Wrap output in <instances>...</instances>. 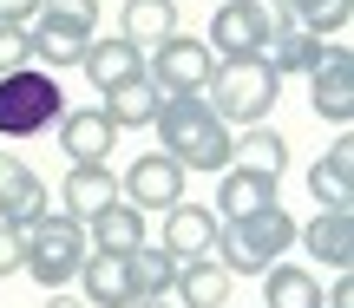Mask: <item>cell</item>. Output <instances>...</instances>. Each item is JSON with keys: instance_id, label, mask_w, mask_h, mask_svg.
Listing matches in <instances>:
<instances>
[{"instance_id": "4316f807", "label": "cell", "mask_w": 354, "mask_h": 308, "mask_svg": "<svg viewBox=\"0 0 354 308\" xmlns=\"http://www.w3.org/2000/svg\"><path fill=\"white\" fill-rule=\"evenodd\" d=\"M230 151H236L250 171H269V177L289 171V144H282V131H269V125H243L236 138H230Z\"/></svg>"}, {"instance_id": "cb8c5ba5", "label": "cell", "mask_w": 354, "mask_h": 308, "mask_svg": "<svg viewBox=\"0 0 354 308\" xmlns=\"http://www.w3.org/2000/svg\"><path fill=\"white\" fill-rule=\"evenodd\" d=\"M230 282H236V276L230 269H216L210 256H197V262H177V302L184 308H230Z\"/></svg>"}, {"instance_id": "d4e9b609", "label": "cell", "mask_w": 354, "mask_h": 308, "mask_svg": "<svg viewBox=\"0 0 354 308\" xmlns=\"http://www.w3.org/2000/svg\"><path fill=\"white\" fill-rule=\"evenodd\" d=\"M79 302H86V308H125V302H131V289H125V262L92 249V256L79 262Z\"/></svg>"}, {"instance_id": "8992f818", "label": "cell", "mask_w": 354, "mask_h": 308, "mask_svg": "<svg viewBox=\"0 0 354 308\" xmlns=\"http://www.w3.org/2000/svg\"><path fill=\"white\" fill-rule=\"evenodd\" d=\"M66 112V92L53 73H39V66H20V73L0 79V138H39V131H53Z\"/></svg>"}, {"instance_id": "e0dca14e", "label": "cell", "mask_w": 354, "mask_h": 308, "mask_svg": "<svg viewBox=\"0 0 354 308\" xmlns=\"http://www.w3.org/2000/svg\"><path fill=\"white\" fill-rule=\"evenodd\" d=\"M308 197H315L322 210H354V138L348 131L328 144V157L308 164Z\"/></svg>"}, {"instance_id": "836d02e7", "label": "cell", "mask_w": 354, "mask_h": 308, "mask_svg": "<svg viewBox=\"0 0 354 308\" xmlns=\"http://www.w3.org/2000/svg\"><path fill=\"white\" fill-rule=\"evenodd\" d=\"M125 308H171V296H158V302H125Z\"/></svg>"}, {"instance_id": "ba28073f", "label": "cell", "mask_w": 354, "mask_h": 308, "mask_svg": "<svg viewBox=\"0 0 354 308\" xmlns=\"http://www.w3.org/2000/svg\"><path fill=\"white\" fill-rule=\"evenodd\" d=\"M263 39H269V0H216L210 33H203L216 59H250L263 52Z\"/></svg>"}, {"instance_id": "9a60e30c", "label": "cell", "mask_w": 354, "mask_h": 308, "mask_svg": "<svg viewBox=\"0 0 354 308\" xmlns=\"http://www.w3.org/2000/svg\"><path fill=\"white\" fill-rule=\"evenodd\" d=\"M210 243H216V210H203V204H171L165 210V236H158V249H165L171 262L210 256Z\"/></svg>"}, {"instance_id": "3957f363", "label": "cell", "mask_w": 354, "mask_h": 308, "mask_svg": "<svg viewBox=\"0 0 354 308\" xmlns=\"http://www.w3.org/2000/svg\"><path fill=\"white\" fill-rule=\"evenodd\" d=\"M276 99H282V79H276V66H269L263 52H250V59H216L210 86H203V105H210L230 131L269 125Z\"/></svg>"}, {"instance_id": "d6a6232c", "label": "cell", "mask_w": 354, "mask_h": 308, "mask_svg": "<svg viewBox=\"0 0 354 308\" xmlns=\"http://www.w3.org/2000/svg\"><path fill=\"white\" fill-rule=\"evenodd\" d=\"M46 308H86V302H79V296H66V289H53V296H46Z\"/></svg>"}, {"instance_id": "7a4b0ae2", "label": "cell", "mask_w": 354, "mask_h": 308, "mask_svg": "<svg viewBox=\"0 0 354 308\" xmlns=\"http://www.w3.org/2000/svg\"><path fill=\"white\" fill-rule=\"evenodd\" d=\"M295 249V217L282 204H263L250 217H216V243H210V262L230 276H263L276 269V256Z\"/></svg>"}, {"instance_id": "f546056e", "label": "cell", "mask_w": 354, "mask_h": 308, "mask_svg": "<svg viewBox=\"0 0 354 308\" xmlns=\"http://www.w3.org/2000/svg\"><path fill=\"white\" fill-rule=\"evenodd\" d=\"M20 262H26V230L0 223V282H7V276H20Z\"/></svg>"}, {"instance_id": "5b68a950", "label": "cell", "mask_w": 354, "mask_h": 308, "mask_svg": "<svg viewBox=\"0 0 354 308\" xmlns=\"http://www.w3.org/2000/svg\"><path fill=\"white\" fill-rule=\"evenodd\" d=\"M33 59L39 73H59V66H79L86 39H99V0H39L33 13Z\"/></svg>"}, {"instance_id": "1f68e13d", "label": "cell", "mask_w": 354, "mask_h": 308, "mask_svg": "<svg viewBox=\"0 0 354 308\" xmlns=\"http://www.w3.org/2000/svg\"><path fill=\"white\" fill-rule=\"evenodd\" d=\"M322 308H354V282L335 276V289H322Z\"/></svg>"}, {"instance_id": "9c48e42d", "label": "cell", "mask_w": 354, "mask_h": 308, "mask_svg": "<svg viewBox=\"0 0 354 308\" xmlns=\"http://www.w3.org/2000/svg\"><path fill=\"white\" fill-rule=\"evenodd\" d=\"M184 177H190V171H177L165 151H138V157L125 164V177H118V197L138 204L145 217H151V210L165 217L171 204H184Z\"/></svg>"}, {"instance_id": "277c9868", "label": "cell", "mask_w": 354, "mask_h": 308, "mask_svg": "<svg viewBox=\"0 0 354 308\" xmlns=\"http://www.w3.org/2000/svg\"><path fill=\"white\" fill-rule=\"evenodd\" d=\"M92 256V243H86V223H73V217H59V210H46L39 223H26V262L20 269L33 276L39 289H73L79 282V262Z\"/></svg>"}, {"instance_id": "d6986e66", "label": "cell", "mask_w": 354, "mask_h": 308, "mask_svg": "<svg viewBox=\"0 0 354 308\" xmlns=\"http://www.w3.org/2000/svg\"><path fill=\"white\" fill-rule=\"evenodd\" d=\"M79 66H86V79L99 86V99L112 86H125V79H145V52L131 46V39H86V52H79Z\"/></svg>"}, {"instance_id": "30bf717a", "label": "cell", "mask_w": 354, "mask_h": 308, "mask_svg": "<svg viewBox=\"0 0 354 308\" xmlns=\"http://www.w3.org/2000/svg\"><path fill=\"white\" fill-rule=\"evenodd\" d=\"M308 105H315V118H328L335 131L354 125V52L348 46L322 52V66L308 73Z\"/></svg>"}, {"instance_id": "4dcf8cb0", "label": "cell", "mask_w": 354, "mask_h": 308, "mask_svg": "<svg viewBox=\"0 0 354 308\" xmlns=\"http://www.w3.org/2000/svg\"><path fill=\"white\" fill-rule=\"evenodd\" d=\"M39 0H0V26H33Z\"/></svg>"}, {"instance_id": "484cf974", "label": "cell", "mask_w": 354, "mask_h": 308, "mask_svg": "<svg viewBox=\"0 0 354 308\" xmlns=\"http://www.w3.org/2000/svg\"><path fill=\"white\" fill-rule=\"evenodd\" d=\"M263 308H322V282L302 262H276L263 269Z\"/></svg>"}, {"instance_id": "6da1fadb", "label": "cell", "mask_w": 354, "mask_h": 308, "mask_svg": "<svg viewBox=\"0 0 354 308\" xmlns=\"http://www.w3.org/2000/svg\"><path fill=\"white\" fill-rule=\"evenodd\" d=\"M151 125H158V151H165L177 171H210V177H223V171L236 164V151H230L236 131L203 105V92H177V99H165Z\"/></svg>"}, {"instance_id": "e575fe53", "label": "cell", "mask_w": 354, "mask_h": 308, "mask_svg": "<svg viewBox=\"0 0 354 308\" xmlns=\"http://www.w3.org/2000/svg\"><path fill=\"white\" fill-rule=\"evenodd\" d=\"M282 7H289V0H282Z\"/></svg>"}, {"instance_id": "7402d4cb", "label": "cell", "mask_w": 354, "mask_h": 308, "mask_svg": "<svg viewBox=\"0 0 354 308\" xmlns=\"http://www.w3.org/2000/svg\"><path fill=\"white\" fill-rule=\"evenodd\" d=\"M158 105H165V92L151 86V79H125V86H112L105 92V105L99 112L112 118V131H145L158 118Z\"/></svg>"}, {"instance_id": "f1b7e54d", "label": "cell", "mask_w": 354, "mask_h": 308, "mask_svg": "<svg viewBox=\"0 0 354 308\" xmlns=\"http://www.w3.org/2000/svg\"><path fill=\"white\" fill-rule=\"evenodd\" d=\"M20 66H33V33L26 26H0V79L20 73Z\"/></svg>"}, {"instance_id": "603a6c76", "label": "cell", "mask_w": 354, "mask_h": 308, "mask_svg": "<svg viewBox=\"0 0 354 308\" xmlns=\"http://www.w3.org/2000/svg\"><path fill=\"white\" fill-rule=\"evenodd\" d=\"M118 262H125V289H131V302H158V296H171L177 262H171L158 243H138L131 256H118Z\"/></svg>"}, {"instance_id": "8fae6325", "label": "cell", "mask_w": 354, "mask_h": 308, "mask_svg": "<svg viewBox=\"0 0 354 308\" xmlns=\"http://www.w3.org/2000/svg\"><path fill=\"white\" fill-rule=\"evenodd\" d=\"M322 52H328V39H315V33H302V26L289 20V7L282 0H269V39H263V59L276 66V79H289V73H315L322 66Z\"/></svg>"}, {"instance_id": "52a82bcc", "label": "cell", "mask_w": 354, "mask_h": 308, "mask_svg": "<svg viewBox=\"0 0 354 308\" xmlns=\"http://www.w3.org/2000/svg\"><path fill=\"white\" fill-rule=\"evenodd\" d=\"M216 73V52L203 46V39L190 33H171L165 46H151V59H145V79H151L165 99H177V92H203Z\"/></svg>"}, {"instance_id": "7c38bea8", "label": "cell", "mask_w": 354, "mask_h": 308, "mask_svg": "<svg viewBox=\"0 0 354 308\" xmlns=\"http://www.w3.org/2000/svg\"><path fill=\"white\" fill-rule=\"evenodd\" d=\"M295 243L315 262H328L335 276L354 269V210H315L308 223H295Z\"/></svg>"}, {"instance_id": "4fadbf2b", "label": "cell", "mask_w": 354, "mask_h": 308, "mask_svg": "<svg viewBox=\"0 0 354 308\" xmlns=\"http://www.w3.org/2000/svg\"><path fill=\"white\" fill-rule=\"evenodd\" d=\"M59 151L73 157V164H105V157L118 151V131H112V118L99 112V105H79V112H59Z\"/></svg>"}, {"instance_id": "2e32d148", "label": "cell", "mask_w": 354, "mask_h": 308, "mask_svg": "<svg viewBox=\"0 0 354 308\" xmlns=\"http://www.w3.org/2000/svg\"><path fill=\"white\" fill-rule=\"evenodd\" d=\"M105 204H118V177H112V164H73V171H66V184H59V217L92 223Z\"/></svg>"}, {"instance_id": "83f0119b", "label": "cell", "mask_w": 354, "mask_h": 308, "mask_svg": "<svg viewBox=\"0 0 354 308\" xmlns=\"http://www.w3.org/2000/svg\"><path fill=\"white\" fill-rule=\"evenodd\" d=\"M289 20L302 33H315V39H335V33H348L354 0H289Z\"/></svg>"}, {"instance_id": "ac0fdd59", "label": "cell", "mask_w": 354, "mask_h": 308, "mask_svg": "<svg viewBox=\"0 0 354 308\" xmlns=\"http://www.w3.org/2000/svg\"><path fill=\"white\" fill-rule=\"evenodd\" d=\"M86 243L99 249V256H131L138 243H151V230H145V210L125 204V197H118V204H105L99 217L86 223Z\"/></svg>"}, {"instance_id": "ffe728a7", "label": "cell", "mask_w": 354, "mask_h": 308, "mask_svg": "<svg viewBox=\"0 0 354 308\" xmlns=\"http://www.w3.org/2000/svg\"><path fill=\"white\" fill-rule=\"evenodd\" d=\"M282 177H269V171H250V164H230L223 177H216V217H250V210H263V204H282V191H276Z\"/></svg>"}, {"instance_id": "44dd1931", "label": "cell", "mask_w": 354, "mask_h": 308, "mask_svg": "<svg viewBox=\"0 0 354 308\" xmlns=\"http://www.w3.org/2000/svg\"><path fill=\"white\" fill-rule=\"evenodd\" d=\"M177 33V0H125L118 7V39H131L138 52L165 46Z\"/></svg>"}, {"instance_id": "5bb4252c", "label": "cell", "mask_w": 354, "mask_h": 308, "mask_svg": "<svg viewBox=\"0 0 354 308\" xmlns=\"http://www.w3.org/2000/svg\"><path fill=\"white\" fill-rule=\"evenodd\" d=\"M46 217V184H39L33 164H20L13 151H0V223L26 230V223Z\"/></svg>"}]
</instances>
